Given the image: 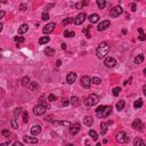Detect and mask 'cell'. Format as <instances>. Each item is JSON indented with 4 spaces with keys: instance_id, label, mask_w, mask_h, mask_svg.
<instances>
[{
    "instance_id": "53",
    "label": "cell",
    "mask_w": 146,
    "mask_h": 146,
    "mask_svg": "<svg viewBox=\"0 0 146 146\" xmlns=\"http://www.w3.org/2000/svg\"><path fill=\"white\" fill-rule=\"evenodd\" d=\"M9 144H10V141H6V143H2L1 146H7V145H9Z\"/></svg>"
},
{
    "instance_id": "23",
    "label": "cell",
    "mask_w": 146,
    "mask_h": 146,
    "mask_svg": "<svg viewBox=\"0 0 146 146\" xmlns=\"http://www.w3.org/2000/svg\"><path fill=\"white\" fill-rule=\"evenodd\" d=\"M83 122L86 125H88V127H91L93 123H94V120H93V118L91 116H86L83 119Z\"/></svg>"
},
{
    "instance_id": "40",
    "label": "cell",
    "mask_w": 146,
    "mask_h": 146,
    "mask_svg": "<svg viewBox=\"0 0 146 146\" xmlns=\"http://www.w3.org/2000/svg\"><path fill=\"white\" fill-rule=\"evenodd\" d=\"M14 40H15L17 43H22V42L25 41V39H24L23 36H14Z\"/></svg>"
},
{
    "instance_id": "4",
    "label": "cell",
    "mask_w": 146,
    "mask_h": 146,
    "mask_svg": "<svg viewBox=\"0 0 146 146\" xmlns=\"http://www.w3.org/2000/svg\"><path fill=\"white\" fill-rule=\"evenodd\" d=\"M91 82H93V79L90 78V77H88V75H83V77L81 78V80H80L81 86L86 89H89L91 87Z\"/></svg>"
},
{
    "instance_id": "45",
    "label": "cell",
    "mask_w": 146,
    "mask_h": 146,
    "mask_svg": "<svg viewBox=\"0 0 146 146\" xmlns=\"http://www.w3.org/2000/svg\"><path fill=\"white\" fill-rule=\"evenodd\" d=\"M1 135L4 136V137H9L10 132H9V130H6V129H4V130L1 131Z\"/></svg>"
},
{
    "instance_id": "11",
    "label": "cell",
    "mask_w": 146,
    "mask_h": 146,
    "mask_svg": "<svg viewBox=\"0 0 146 146\" xmlns=\"http://www.w3.org/2000/svg\"><path fill=\"white\" fill-rule=\"evenodd\" d=\"M77 78H78V75H77V73L74 72H70L68 74V77H66V82H68V84H72L75 82V80H77Z\"/></svg>"
},
{
    "instance_id": "17",
    "label": "cell",
    "mask_w": 146,
    "mask_h": 146,
    "mask_svg": "<svg viewBox=\"0 0 146 146\" xmlns=\"http://www.w3.org/2000/svg\"><path fill=\"white\" fill-rule=\"evenodd\" d=\"M143 127H144V125H143L141 121L139 120V119H136V120L132 122V128H134V129H138V130H141Z\"/></svg>"
},
{
    "instance_id": "50",
    "label": "cell",
    "mask_w": 146,
    "mask_h": 146,
    "mask_svg": "<svg viewBox=\"0 0 146 146\" xmlns=\"http://www.w3.org/2000/svg\"><path fill=\"white\" fill-rule=\"evenodd\" d=\"M75 36L74 31H68V38H71V36Z\"/></svg>"
},
{
    "instance_id": "9",
    "label": "cell",
    "mask_w": 146,
    "mask_h": 146,
    "mask_svg": "<svg viewBox=\"0 0 146 146\" xmlns=\"http://www.w3.org/2000/svg\"><path fill=\"white\" fill-rule=\"evenodd\" d=\"M104 64L106 68H114L115 65H116V61L113 57H106L104 59Z\"/></svg>"
},
{
    "instance_id": "24",
    "label": "cell",
    "mask_w": 146,
    "mask_h": 146,
    "mask_svg": "<svg viewBox=\"0 0 146 146\" xmlns=\"http://www.w3.org/2000/svg\"><path fill=\"white\" fill-rule=\"evenodd\" d=\"M45 54L47 55V56H54L55 55V49L52 47H46L45 49Z\"/></svg>"
},
{
    "instance_id": "36",
    "label": "cell",
    "mask_w": 146,
    "mask_h": 146,
    "mask_svg": "<svg viewBox=\"0 0 146 146\" xmlns=\"http://www.w3.org/2000/svg\"><path fill=\"white\" fill-rule=\"evenodd\" d=\"M22 113H23V109H22V107H16V109L14 110V116H15V118H17L18 115H21Z\"/></svg>"
},
{
    "instance_id": "28",
    "label": "cell",
    "mask_w": 146,
    "mask_h": 146,
    "mask_svg": "<svg viewBox=\"0 0 146 146\" xmlns=\"http://www.w3.org/2000/svg\"><path fill=\"white\" fill-rule=\"evenodd\" d=\"M90 30H91V25L87 26L86 29H83V30H82V32H83L84 34H86V36H87L88 39H90V38H91V34H90Z\"/></svg>"
},
{
    "instance_id": "13",
    "label": "cell",
    "mask_w": 146,
    "mask_h": 146,
    "mask_svg": "<svg viewBox=\"0 0 146 146\" xmlns=\"http://www.w3.org/2000/svg\"><path fill=\"white\" fill-rule=\"evenodd\" d=\"M81 130V125H79V123H74V125H71V129H70V132H71V135H77L79 131Z\"/></svg>"
},
{
    "instance_id": "31",
    "label": "cell",
    "mask_w": 146,
    "mask_h": 146,
    "mask_svg": "<svg viewBox=\"0 0 146 146\" xmlns=\"http://www.w3.org/2000/svg\"><path fill=\"white\" fill-rule=\"evenodd\" d=\"M138 32H139V36H138V39L141 40V41H144V40H146V34L144 33V31H143V29H138Z\"/></svg>"
},
{
    "instance_id": "44",
    "label": "cell",
    "mask_w": 146,
    "mask_h": 146,
    "mask_svg": "<svg viewBox=\"0 0 146 146\" xmlns=\"http://www.w3.org/2000/svg\"><path fill=\"white\" fill-rule=\"evenodd\" d=\"M100 82H102V80H100L99 78H97V77H94V78H93V83H95V84H99Z\"/></svg>"
},
{
    "instance_id": "38",
    "label": "cell",
    "mask_w": 146,
    "mask_h": 146,
    "mask_svg": "<svg viewBox=\"0 0 146 146\" xmlns=\"http://www.w3.org/2000/svg\"><path fill=\"white\" fill-rule=\"evenodd\" d=\"M10 125H11V127H13L14 129H17V128H18V123H17V121H16L15 116L10 120Z\"/></svg>"
},
{
    "instance_id": "32",
    "label": "cell",
    "mask_w": 146,
    "mask_h": 146,
    "mask_svg": "<svg viewBox=\"0 0 146 146\" xmlns=\"http://www.w3.org/2000/svg\"><path fill=\"white\" fill-rule=\"evenodd\" d=\"M52 122L61 125H65V127H71V122L70 121H52Z\"/></svg>"
},
{
    "instance_id": "18",
    "label": "cell",
    "mask_w": 146,
    "mask_h": 146,
    "mask_svg": "<svg viewBox=\"0 0 146 146\" xmlns=\"http://www.w3.org/2000/svg\"><path fill=\"white\" fill-rule=\"evenodd\" d=\"M89 22H90V24H94V23H97L99 21V15L98 14H91V15L89 16Z\"/></svg>"
},
{
    "instance_id": "20",
    "label": "cell",
    "mask_w": 146,
    "mask_h": 146,
    "mask_svg": "<svg viewBox=\"0 0 146 146\" xmlns=\"http://www.w3.org/2000/svg\"><path fill=\"white\" fill-rule=\"evenodd\" d=\"M107 123L106 122H102L100 123V135L102 136H104L106 132H107Z\"/></svg>"
},
{
    "instance_id": "55",
    "label": "cell",
    "mask_w": 146,
    "mask_h": 146,
    "mask_svg": "<svg viewBox=\"0 0 146 146\" xmlns=\"http://www.w3.org/2000/svg\"><path fill=\"white\" fill-rule=\"evenodd\" d=\"M62 49L63 50H65V49H66V45H65V43H62Z\"/></svg>"
},
{
    "instance_id": "14",
    "label": "cell",
    "mask_w": 146,
    "mask_h": 146,
    "mask_svg": "<svg viewBox=\"0 0 146 146\" xmlns=\"http://www.w3.org/2000/svg\"><path fill=\"white\" fill-rule=\"evenodd\" d=\"M23 141H24V143H27V144H38V141H39L36 137H30V136H24Z\"/></svg>"
},
{
    "instance_id": "1",
    "label": "cell",
    "mask_w": 146,
    "mask_h": 146,
    "mask_svg": "<svg viewBox=\"0 0 146 146\" xmlns=\"http://www.w3.org/2000/svg\"><path fill=\"white\" fill-rule=\"evenodd\" d=\"M110 52V45L109 42L106 41H103L100 42V45H99L97 49H96V56L98 58H104Z\"/></svg>"
},
{
    "instance_id": "15",
    "label": "cell",
    "mask_w": 146,
    "mask_h": 146,
    "mask_svg": "<svg viewBox=\"0 0 146 146\" xmlns=\"http://www.w3.org/2000/svg\"><path fill=\"white\" fill-rule=\"evenodd\" d=\"M70 103H71V105H72L73 107H78L79 105L81 104V100H80L79 97H77V96H72L71 99H70Z\"/></svg>"
},
{
    "instance_id": "34",
    "label": "cell",
    "mask_w": 146,
    "mask_h": 146,
    "mask_svg": "<svg viewBox=\"0 0 146 146\" xmlns=\"http://www.w3.org/2000/svg\"><path fill=\"white\" fill-rule=\"evenodd\" d=\"M49 41H50V38L49 36H42V38H40V40H39V43L40 45H46Z\"/></svg>"
},
{
    "instance_id": "52",
    "label": "cell",
    "mask_w": 146,
    "mask_h": 146,
    "mask_svg": "<svg viewBox=\"0 0 146 146\" xmlns=\"http://www.w3.org/2000/svg\"><path fill=\"white\" fill-rule=\"evenodd\" d=\"M23 145V144H22V143H18V141H15V143H14V146H22Z\"/></svg>"
},
{
    "instance_id": "54",
    "label": "cell",
    "mask_w": 146,
    "mask_h": 146,
    "mask_svg": "<svg viewBox=\"0 0 146 146\" xmlns=\"http://www.w3.org/2000/svg\"><path fill=\"white\" fill-rule=\"evenodd\" d=\"M4 16H5V11H4V10H1V13H0V17L2 18Z\"/></svg>"
},
{
    "instance_id": "56",
    "label": "cell",
    "mask_w": 146,
    "mask_h": 146,
    "mask_svg": "<svg viewBox=\"0 0 146 146\" xmlns=\"http://www.w3.org/2000/svg\"><path fill=\"white\" fill-rule=\"evenodd\" d=\"M143 91H144V95L146 96V86H144V88H143Z\"/></svg>"
},
{
    "instance_id": "5",
    "label": "cell",
    "mask_w": 146,
    "mask_h": 146,
    "mask_svg": "<svg viewBox=\"0 0 146 146\" xmlns=\"http://www.w3.org/2000/svg\"><path fill=\"white\" fill-rule=\"evenodd\" d=\"M123 13V8L121 6H115L110 10V17H119Z\"/></svg>"
},
{
    "instance_id": "43",
    "label": "cell",
    "mask_w": 146,
    "mask_h": 146,
    "mask_svg": "<svg viewBox=\"0 0 146 146\" xmlns=\"http://www.w3.org/2000/svg\"><path fill=\"white\" fill-rule=\"evenodd\" d=\"M56 99H57V97H56L54 94H50L49 96H48V100H49V102H55Z\"/></svg>"
},
{
    "instance_id": "57",
    "label": "cell",
    "mask_w": 146,
    "mask_h": 146,
    "mask_svg": "<svg viewBox=\"0 0 146 146\" xmlns=\"http://www.w3.org/2000/svg\"><path fill=\"white\" fill-rule=\"evenodd\" d=\"M144 73H146V68H145V70H144Z\"/></svg>"
},
{
    "instance_id": "10",
    "label": "cell",
    "mask_w": 146,
    "mask_h": 146,
    "mask_svg": "<svg viewBox=\"0 0 146 146\" xmlns=\"http://www.w3.org/2000/svg\"><path fill=\"white\" fill-rule=\"evenodd\" d=\"M110 25H111V22H110L109 20H106V21H103V22H100V23L98 24V26H97V30H98L99 32L105 31L107 27H110Z\"/></svg>"
},
{
    "instance_id": "22",
    "label": "cell",
    "mask_w": 146,
    "mask_h": 146,
    "mask_svg": "<svg viewBox=\"0 0 146 146\" xmlns=\"http://www.w3.org/2000/svg\"><path fill=\"white\" fill-rule=\"evenodd\" d=\"M27 30H29V25H27V24H22V25L18 27V34H23V33L27 32Z\"/></svg>"
},
{
    "instance_id": "6",
    "label": "cell",
    "mask_w": 146,
    "mask_h": 146,
    "mask_svg": "<svg viewBox=\"0 0 146 146\" xmlns=\"http://www.w3.org/2000/svg\"><path fill=\"white\" fill-rule=\"evenodd\" d=\"M46 111H47V107L45 106V105L42 104H38L36 105L34 107H33V113L36 115H42L46 113Z\"/></svg>"
},
{
    "instance_id": "46",
    "label": "cell",
    "mask_w": 146,
    "mask_h": 146,
    "mask_svg": "<svg viewBox=\"0 0 146 146\" xmlns=\"http://www.w3.org/2000/svg\"><path fill=\"white\" fill-rule=\"evenodd\" d=\"M49 18H50V16H49L48 13H43V14H42V20H43V21H47Z\"/></svg>"
},
{
    "instance_id": "29",
    "label": "cell",
    "mask_w": 146,
    "mask_h": 146,
    "mask_svg": "<svg viewBox=\"0 0 146 146\" xmlns=\"http://www.w3.org/2000/svg\"><path fill=\"white\" fill-rule=\"evenodd\" d=\"M125 102L123 100V99H121V100H119L118 103H116V109H118V111H121V110H123V107H125Z\"/></svg>"
},
{
    "instance_id": "7",
    "label": "cell",
    "mask_w": 146,
    "mask_h": 146,
    "mask_svg": "<svg viewBox=\"0 0 146 146\" xmlns=\"http://www.w3.org/2000/svg\"><path fill=\"white\" fill-rule=\"evenodd\" d=\"M116 141L118 143H120V144H125V143H127V141H129V137H128V135L125 134V131H121V132H119L118 135H116Z\"/></svg>"
},
{
    "instance_id": "21",
    "label": "cell",
    "mask_w": 146,
    "mask_h": 146,
    "mask_svg": "<svg viewBox=\"0 0 146 146\" xmlns=\"http://www.w3.org/2000/svg\"><path fill=\"white\" fill-rule=\"evenodd\" d=\"M87 5H88V0H82V1H79V2H77L75 8H77V9H81V8L86 7Z\"/></svg>"
},
{
    "instance_id": "35",
    "label": "cell",
    "mask_w": 146,
    "mask_h": 146,
    "mask_svg": "<svg viewBox=\"0 0 146 146\" xmlns=\"http://www.w3.org/2000/svg\"><path fill=\"white\" fill-rule=\"evenodd\" d=\"M134 145L135 146H145V143L141 141V138H136L134 141Z\"/></svg>"
},
{
    "instance_id": "42",
    "label": "cell",
    "mask_w": 146,
    "mask_h": 146,
    "mask_svg": "<svg viewBox=\"0 0 146 146\" xmlns=\"http://www.w3.org/2000/svg\"><path fill=\"white\" fill-rule=\"evenodd\" d=\"M61 104H62V106H68V105L71 104V103L68 102V98H62V102H61Z\"/></svg>"
},
{
    "instance_id": "19",
    "label": "cell",
    "mask_w": 146,
    "mask_h": 146,
    "mask_svg": "<svg viewBox=\"0 0 146 146\" xmlns=\"http://www.w3.org/2000/svg\"><path fill=\"white\" fill-rule=\"evenodd\" d=\"M144 54H139V55H137L135 57V59H134V63L135 64H141V63L144 62Z\"/></svg>"
},
{
    "instance_id": "39",
    "label": "cell",
    "mask_w": 146,
    "mask_h": 146,
    "mask_svg": "<svg viewBox=\"0 0 146 146\" xmlns=\"http://www.w3.org/2000/svg\"><path fill=\"white\" fill-rule=\"evenodd\" d=\"M72 22H74V20H73V18H71V17H68V18H65V20L62 22V24H63V25H68V24H71Z\"/></svg>"
},
{
    "instance_id": "3",
    "label": "cell",
    "mask_w": 146,
    "mask_h": 146,
    "mask_svg": "<svg viewBox=\"0 0 146 146\" xmlns=\"http://www.w3.org/2000/svg\"><path fill=\"white\" fill-rule=\"evenodd\" d=\"M99 102V97L97 96V95H95V94H93V95H89L87 98L84 99V104L87 105L88 107H91V106H95V105L97 104Z\"/></svg>"
},
{
    "instance_id": "30",
    "label": "cell",
    "mask_w": 146,
    "mask_h": 146,
    "mask_svg": "<svg viewBox=\"0 0 146 146\" xmlns=\"http://www.w3.org/2000/svg\"><path fill=\"white\" fill-rule=\"evenodd\" d=\"M141 106H143V99H141V98H138L135 102V103H134V107L137 110V109H141Z\"/></svg>"
},
{
    "instance_id": "41",
    "label": "cell",
    "mask_w": 146,
    "mask_h": 146,
    "mask_svg": "<svg viewBox=\"0 0 146 146\" xmlns=\"http://www.w3.org/2000/svg\"><path fill=\"white\" fill-rule=\"evenodd\" d=\"M23 122L24 123L29 122V114H27V112H23Z\"/></svg>"
},
{
    "instance_id": "48",
    "label": "cell",
    "mask_w": 146,
    "mask_h": 146,
    "mask_svg": "<svg viewBox=\"0 0 146 146\" xmlns=\"http://www.w3.org/2000/svg\"><path fill=\"white\" fill-rule=\"evenodd\" d=\"M40 104L45 105V106H46L47 109H49V104H48V103H47V102H46V100H40Z\"/></svg>"
},
{
    "instance_id": "51",
    "label": "cell",
    "mask_w": 146,
    "mask_h": 146,
    "mask_svg": "<svg viewBox=\"0 0 146 146\" xmlns=\"http://www.w3.org/2000/svg\"><path fill=\"white\" fill-rule=\"evenodd\" d=\"M61 65H62V62H61V61H59V59H58L57 62H56V66H57V68H59V66H61Z\"/></svg>"
},
{
    "instance_id": "12",
    "label": "cell",
    "mask_w": 146,
    "mask_h": 146,
    "mask_svg": "<svg viewBox=\"0 0 146 146\" xmlns=\"http://www.w3.org/2000/svg\"><path fill=\"white\" fill-rule=\"evenodd\" d=\"M55 26H56L55 23H49V24H47V25L42 29V32H43L45 34H49V33H52V32L54 31Z\"/></svg>"
},
{
    "instance_id": "33",
    "label": "cell",
    "mask_w": 146,
    "mask_h": 146,
    "mask_svg": "<svg viewBox=\"0 0 146 146\" xmlns=\"http://www.w3.org/2000/svg\"><path fill=\"white\" fill-rule=\"evenodd\" d=\"M96 1H97V6L99 9H104L106 6V0H96Z\"/></svg>"
},
{
    "instance_id": "25",
    "label": "cell",
    "mask_w": 146,
    "mask_h": 146,
    "mask_svg": "<svg viewBox=\"0 0 146 146\" xmlns=\"http://www.w3.org/2000/svg\"><path fill=\"white\" fill-rule=\"evenodd\" d=\"M27 88L30 89L31 91H36V89H39V84L36 83V82H30L29 86H27Z\"/></svg>"
},
{
    "instance_id": "16",
    "label": "cell",
    "mask_w": 146,
    "mask_h": 146,
    "mask_svg": "<svg viewBox=\"0 0 146 146\" xmlns=\"http://www.w3.org/2000/svg\"><path fill=\"white\" fill-rule=\"evenodd\" d=\"M41 132V125H33L31 128V134L33 136H36V135H39Z\"/></svg>"
},
{
    "instance_id": "27",
    "label": "cell",
    "mask_w": 146,
    "mask_h": 146,
    "mask_svg": "<svg viewBox=\"0 0 146 146\" xmlns=\"http://www.w3.org/2000/svg\"><path fill=\"white\" fill-rule=\"evenodd\" d=\"M89 136H90V137L93 138V141H95L98 139V134H97L95 130H93V129H91V130H89Z\"/></svg>"
},
{
    "instance_id": "2",
    "label": "cell",
    "mask_w": 146,
    "mask_h": 146,
    "mask_svg": "<svg viewBox=\"0 0 146 146\" xmlns=\"http://www.w3.org/2000/svg\"><path fill=\"white\" fill-rule=\"evenodd\" d=\"M95 113H96V115H97L98 118H100V119L107 118V116L112 113V107H111V106H106V105H100L99 107L96 109Z\"/></svg>"
},
{
    "instance_id": "49",
    "label": "cell",
    "mask_w": 146,
    "mask_h": 146,
    "mask_svg": "<svg viewBox=\"0 0 146 146\" xmlns=\"http://www.w3.org/2000/svg\"><path fill=\"white\" fill-rule=\"evenodd\" d=\"M130 9H131V11H136V4H131Z\"/></svg>"
},
{
    "instance_id": "47",
    "label": "cell",
    "mask_w": 146,
    "mask_h": 146,
    "mask_svg": "<svg viewBox=\"0 0 146 146\" xmlns=\"http://www.w3.org/2000/svg\"><path fill=\"white\" fill-rule=\"evenodd\" d=\"M26 9H27V6H26L25 4H21V5H20V10L24 11V10H26Z\"/></svg>"
},
{
    "instance_id": "37",
    "label": "cell",
    "mask_w": 146,
    "mask_h": 146,
    "mask_svg": "<svg viewBox=\"0 0 146 146\" xmlns=\"http://www.w3.org/2000/svg\"><path fill=\"white\" fill-rule=\"evenodd\" d=\"M121 91V88L120 87H115V88H113V90H112V94H113V96H119V94H120Z\"/></svg>"
},
{
    "instance_id": "8",
    "label": "cell",
    "mask_w": 146,
    "mask_h": 146,
    "mask_svg": "<svg viewBox=\"0 0 146 146\" xmlns=\"http://www.w3.org/2000/svg\"><path fill=\"white\" fill-rule=\"evenodd\" d=\"M86 18H87V15H86L84 13H80V14L74 18V24H75V25H81V24L86 21Z\"/></svg>"
},
{
    "instance_id": "26",
    "label": "cell",
    "mask_w": 146,
    "mask_h": 146,
    "mask_svg": "<svg viewBox=\"0 0 146 146\" xmlns=\"http://www.w3.org/2000/svg\"><path fill=\"white\" fill-rule=\"evenodd\" d=\"M21 82H22V86H23V87H27L29 83H30V78H29L27 75H25V77H23Z\"/></svg>"
}]
</instances>
